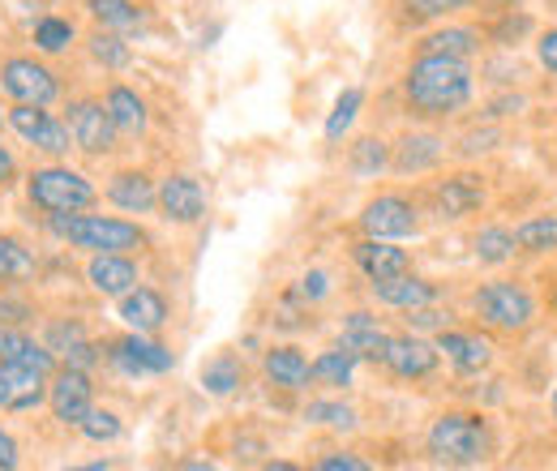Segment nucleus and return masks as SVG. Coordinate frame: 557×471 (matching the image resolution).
I'll return each instance as SVG.
<instances>
[{
    "instance_id": "f257e3e1",
    "label": "nucleus",
    "mask_w": 557,
    "mask_h": 471,
    "mask_svg": "<svg viewBox=\"0 0 557 471\" xmlns=\"http://www.w3.org/2000/svg\"><path fill=\"white\" fill-rule=\"evenodd\" d=\"M472 65L459 61V57H442V52H420L408 77H404V95H408V108L424 116V121H437V116H455L459 108H468L472 99Z\"/></svg>"
},
{
    "instance_id": "f03ea898",
    "label": "nucleus",
    "mask_w": 557,
    "mask_h": 471,
    "mask_svg": "<svg viewBox=\"0 0 557 471\" xmlns=\"http://www.w3.org/2000/svg\"><path fill=\"white\" fill-rule=\"evenodd\" d=\"M424 446H429L433 463H442V468H481L493 455V433L472 411H446L429 424Z\"/></svg>"
},
{
    "instance_id": "7ed1b4c3",
    "label": "nucleus",
    "mask_w": 557,
    "mask_h": 471,
    "mask_svg": "<svg viewBox=\"0 0 557 471\" xmlns=\"http://www.w3.org/2000/svg\"><path fill=\"white\" fill-rule=\"evenodd\" d=\"M52 232L77 249L95 253H129L146 245V232L125 219H103V214H52Z\"/></svg>"
},
{
    "instance_id": "20e7f679",
    "label": "nucleus",
    "mask_w": 557,
    "mask_h": 471,
    "mask_svg": "<svg viewBox=\"0 0 557 471\" xmlns=\"http://www.w3.org/2000/svg\"><path fill=\"white\" fill-rule=\"evenodd\" d=\"M472 309H476V318L485 326L506 331V335H523L536 322V296L523 283H515V278H493V283H485L472 296Z\"/></svg>"
},
{
    "instance_id": "39448f33",
    "label": "nucleus",
    "mask_w": 557,
    "mask_h": 471,
    "mask_svg": "<svg viewBox=\"0 0 557 471\" xmlns=\"http://www.w3.org/2000/svg\"><path fill=\"white\" fill-rule=\"evenodd\" d=\"M30 198L48 214H77L95 202V189L70 168H44L30 176Z\"/></svg>"
},
{
    "instance_id": "423d86ee",
    "label": "nucleus",
    "mask_w": 557,
    "mask_h": 471,
    "mask_svg": "<svg viewBox=\"0 0 557 471\" xmlns=\"http://www.w3.org/2000/svg\"><path fill=\"white\" fill-rule=\"evenodd\" d=\"M360 227L373 240H408V236H417L420 227L417 206L408 198H399V194H382V198H373L360 210Z\"/></svg>"
},
{
    "instance_id": "0eeeda50",
    "label": "nucleus",
    "mask_w": 557,
    "mask_h": 471,
    "mask_svg": "<svg viewBox=\"0 0 557 471\" xmlns=\"http://www.w3.org/2000/svg\"><path fill=\"white\" fill-rule=\"evenodd\" d=\"M485 198H488L485 176H476V172H455V176L437 181V189H433V210H437L442 219L459 223V219L476 214V210L485 206Z\"/></svg>"
},
{
    "instance_id": "6e6552de",
    "label": "nucleus",
    "mask_w": 557,
    "mask_h": 471,
    "mask_svg": "<svg viewBox=\"0 0 557 471\" xmlns=\"http://www.w3.org/2000/svg\"><path fill=\"white\" fill-rule=\"evenodd\" d=\"M437 351L446 356V364L459 373V377H481L488 364H493V343L476 331H450L442 326L437 331Z\"/></svg>"
},
{
    "instance_id": "1a4fd4ad",
    "label": "nucleus",
    "mask_w": 557,
    "mask_h": 471,
    "mask_svg": "<svg viewBox=\"0 0 557 471\" xmlns=\"http://www.w3.org/2000/svg\"><path fill=\"white\" fill-rule=\"evenodd\" d=\"M48 395V373L22 360H0V407L4 411H30Z\"/></svg>"
},
{
    "instance_id": "9d476101",
    "label": "nucleus",
    "mask_w": 557,
    "mask_h": 471,
    "mask_svg": "<svg viewBox=\"0 0 557 471\" xmlns=\"http://www.w3.org/2000/svg\"><path fill=\"white\" fill-rule=\"evenodd\" d=\"M437 360H442L437 343H424V338L412 331V335H391V347H386V360H382V364H386L395 377L417 382V377H429V373L437 369Z\"/></svg>"
},
{
    "instance_id": "9b49d317",
    "label": "nucleus",
    "mask_w": 557,
    "mask_h": 471,
    "mask_svg": "<svg viewBox=\"0 0 557 471\" xmlns=\"http://www.w3.org/2000/svg\"><path fill=\"white\" fill-rule=\"evenodd\" d=\"M70 134L86 154H108L116 146V125H112L108 108L103 103H90V99L86 103H73Z\"/></svg>"
},
{
    "instance_id": "f8f14e48",
    "label": "nucleus",
    "mask_w": 557,
    "mask_h": 471,
    "mask_svg": "<svg viewBox=\"0 0 557 471\" xmlns=\"http://www.w3.org/2000/svg\"><path fill=\"white\" fill-rule=\"evenodd\" d=\"M4 90L17 99V103H35V108H48L57 99V77L35 61H9L4 65Z\"/></svg>"
},
{
    "instance_id": "ddd939ff",
    "label": "nucleus",
    "mask_w": 557,
    "mask_h": 471,
    "mask_svg": "<svg viewBox=\"0 0 557 471\" xmlns=\"http://www.w3.org/2000/svg\"><path fill=\"white\" fill-rule=\"evenodd\" d=\"M351 262L360 267V274H364L369 283L395 278V274H408V270H412L408 249H399L395 240H373V236H364V240L351 249Z\"/></svg>"
},
{
    "instance_id": "4468645a",
    "label": "nucleus",
    "mask_w": 557,
    "mask_h": 471,
    "mask_svg": "<svg viewBox=\"0 0 557 471\" xmlns=\"http://www.w3.org/2000/svg\"><path fill=\"white\" fill-rule=\"evenodd\" d=\"M159 210L172 223H198L207 214V189L194 176H168L159 185Z\"/></svg>"
},
{
    "instance_id": "2eb2a0df",
    "label": "nucleus",
    "mask_w": 557,
    "mask_h": 471,
    "mask_svg": "<svg viewBox=\"0 0 557 471\" xmlns=\"http://www.w3.org/2000/svg\"><path fill=\"white\" fill-rule=\"evenodd\" d=\"M112 360H116V369H121V373H129V377L168 373V369L176 364V356H172L168 347H159V343H150V338H141V335L121 338V343L112 347Z\"/></svg>"
},
{
    "instance_id": "dca6fc26",
    "label": "nucleus",
    "mask_w": 557,
    "mask_h": 471,
    "mask_svg": "<svg viewBox=\"0 0 557 471\" xmlns=\"http://www.w3.org/2000/svg\"><path fill=\"white\" fill-rule=\"evenodd\" d=\"M13 129L26 137V141H35L39 150H48V154H65L70 150V129L65 125H57L44 108H35V103H17L13 108Z\"/></svg>"
},
{
    "instance_id": "f3484780",
    "label": "nucleus",
    "mask_w": 557,
    "mask_h": 471,
    "mask_svg": "<svg viewBox=\"0 0 557 471\" xmlns=\"http://www.w3.org/2000/svg\"><path fill=\"white\" fill-rule=\"evenodd\" d=\"M373 287V300L386 305V309H420V305H437V287L429 278H417L412 270L408 274H395V278H377L369 283Z\"/></svg>"
},
{
    "instance_id": "a211bd4d",
    "label": "nucleus",
    "mask_w": 557,
    "mask_h": 471,
    "mask_svg": "<svg viewBox=\"0 0 557 471\" xmlns=\"http://www.w3.org/2000/svg\"><path fill=\"white\" fill-rule=\"evenodd\" d=\"M339 347H348L356 360H373V364H382V360H386V347H391V335L377 326L373 313H348V318H344Z\"/></svg>"
},
{
    "instance_id": "6ab92c4d",
    "label": "nucleus",
    "mask_w": 557,
    "mask_h": 471,
    "mask_svg": "<svg viewBox=\"0 0 557 471\" xmlns=\"http://www.w3.org/2000/svg\"><path fill=\"white\" fill-rule=\"evenodd\" d=\"M52 411L65 424H82V416L90 411V377H86V369H73V364L61 369V377L52 386Z\"/></svg>"
},
{
    "instance_id": "aec40b11",
    "label": "nucleus",
    "mask_w": 557,
    "mask_h": 471,
    "mask_svg": "<svg viewBox=\"0 0 557 471\" xmlns=\"http://www.w3.org/2000/svg\"><path fill=\"white\" fill-rule=\"evenodd\" d=\"M121 318L138 331V335H154L168 322V300L154 287H129L121 300Z\"/></svg>"
},
{
    "instance_id": "412c9836",
    "label": "nucleus",
    "mask_w": 557,
    "mask_h": 471,
    "mask_svg": "<svg viewBox=\"0 0 557 471\" xmlns=\"http://www.w3.org/2000/svg\"><path fill=\"white\" fill-rule=\"evenodd\" d=\"M442 154H446V141L437 134H408L399 141V150H395V172H404V176H417V172H433L437 163H442Z\"/></svg>"
},
{
    "instance_id": "4be33fe9",
    "label": "nucleus",
    "mask_w": 557,
    "mask_h": 471,
    "mask_svg": "<svg viewBox=\"0 0 557 471\" xmlns=\"http://www.w3.org/2000/svg\"><path fill=\"white\" fill-rule=\"evenodd\" d=\"M90 283L103 296H125L129 287H138V267L125 253H95L90 262Z\"/></svg>"
},
{
    "instance_id": "5701e85b",
    "label": "nucleus",
    "mask_w": 557,
    "mask_h": 471,
    "mask_svg": "<svg viewBox=\"0 0 557 471\" xmlns=\"http://www.w3.org/2000/svg\"><path fill=\"white\" fill-rule=\"evenodd\" d=\"M267 377L283 386V391H305L313 377H309V360L300 347H271L267 351Z\"/></svg>"
},
{
    "instance_id": "b1692460",
    "label": "nucleus",
    "mask_w": 557,
    "mask_h": 471,
    "mask_svg": "<svg viewBox=\"0 0 557 471\" xmlns=\"http://www.w3.org/2000/svg\"><path fill=\"white\" fill-rule=\"evenodd\" d=\"M515 249L528 258H554L557 253V214H532L515 227Z\"/></svg>"
},
{
    "instance_id": "393cba45",
    "label": "nucleus",
    "mask_w": 557,
    "mask_h": 471,
    "mask_svg": "<svg viewBox=\"0 0 557 471\" xmlns=\"http://www.w3.org/2000/svg\"><path fill=\"white\" fill-rule=\"evenodd\" d=\"M108 198L121 206V210H129V214H146L150 206H159V189L141 172H121V176H112Z\"/></svg>"
},
{
    "instance_id": "a878e982",
    "label": "nucleus",
    "mask_w": 557,
    "mask_h": 471,
    "mask_svg": "<svg viewBox=\"0 0 557 471\" xmlns=\"http://www.w3.org/2000/svg\"><path fill=\"white\" fill-rule=\"evenodd\" d=\"M420 52H442V57L472 61L481 52V30H472V26H442V30L420 39Z\"/></svg>"
},
{
    "instance_id": "bb28decb",
    "label": "nucleus",
    "mask_w": 557,
    "mask_h": 471,
    "mask_svg": "<svg viewBox=\"0 0 557 471\" xmlns=\"http://www.w3.org/2000/svg\"><path fill=\"white\" fill-rule=\"evenodd\" d=\"M309 377L318 386H331V391H348L351 377H356V356L348 347H335V351H322L313 364H309Z\"/></svg>"
},
{
    "instance_id": "cd10ccee",
    "label": "nucleus",
    "mask_w": 557,
    "mask_h": 471,
    "mask_svg": "<svg viewBox=\"0 0 557 471\" xmlns=\"http://www.w3.org/2000/svg\"><path fill=\"white\" fill-rule=\"evenodd\" d=\"M472 253H476L481 267H506V262L519 253V249H515V232L502 227V223H488V227H481V232L472 236Z\"/></svg>"
},
{
    "instance_id": "c85d7f7f",
    "label": "nucleus",
    "mask_w": 557,
    "mask_h": 471,
    "mask_svg": "<svg viewBox=\"0 0 557 471\" xmlns=\"http://www.w3.org/2000/svg\"><path fill=\"white\" fill-rule=\"evenodd\" d=\"M103 108H108V116H112V125L121 134H141L146 129V103H141L129 86H112Z\"/></svg>"
},
{
    "instance_id": "c756f323",
    "label": "nucleus",
    "mask_w": 557,
    "mask_h": 471,
    "mask_svg": "<svg viewBox=\"0 0 557 471\" xmlns=\"http://www.w3.org/2000/svg\"><path fill=\"white\" fill-rule=\"evenodd\" d=\"M48 347H52V351H61L73 369H90V364H95V347L86 343V335H82V326H77V322H70V326H52Z\"/></svg>"
},
{
    "instance_id": "7c9ffc66",
    "label": "nucleus",
    "mask_w": 557,
    "mask_h": 471,
    "mask_svg": "<svg viewBox=\"0 0 557 471\" xmlns=\"http://www.w3.org/2000/svg\"><path fill=\"white\" fill-rule=\"evenodd\" d=\"M240 382H245V369L236 356H214L202 369V391H210V395H232Z\"/></svg>"
},
{
    "instance_id": "2f4dec72",
    "label": "nucleus",
    "mask_w": 557,
    "mask_h": 471,
    "mask_svg": "<svg viewBox=\"0 0 557 471\" xmlns=\"http://www.w3.org/2000/svg\"><path fill=\"white\" fill-rule=\"evenodd\" d=\"M0 360H22V364H35V369L52 373V347H35L26 335L0 331Z\"/></svg>"
},
{
    "instance_id": "473e14b6",
    "label": "nucleus",
    "mask_w": 557,
    "mask_h": 471,
    "mask_svg": "<svg viewBox=\"0 0 557 471\" xmlns=\"http://www.w3.org/2000/svg\"><path fill=\"white\" fill-rule=\"evenodd\" d=\"M532 30H536V17H532V13H523V9H519V13H515V9H506V13L493 22L488 39H493L497 48H515V44H523Z\"/></svg>"
},
{
    "instance_id": "72a5a7b5",
    "label": "nucleus",
    "mask_w": 557,
    "mask_h": 471,
    "mask_svg": "<svg viewBox=\"0 0 557 471\" xmlns=\"http://www.w3.org/2000/svg\"><path fill=\"white\" fill-rule=\"evenodd\" d=\"M386 163H391L386 141H377V137H360V141L351 146V172H356V176H377Z\"/></svg>"
},
{
    "instance_id": "f704fd0d",
    "label": "nucleus",
    "mask_w": 557,
    "mask_h": 471,
    "mask_svg": "<svg viewBox=\"0 0 557 471\" xmlns=\"http://www.w3.org/2000/svg\"><path fill=\"white\" fill-rule=\"evenodd\" d=\"M90 13H95L103 26H116V30L141 26V9H134L129 0H90Z\"/></svg>"
},
{
    "instance_id": "c9c22d12",
    "label": "nucleus",
    "mask_w": 557,
    "mask_h": 471,
    "mask_svg": "<svg viewBox=\"0 0 557 471\" xmlns=\"http://www.w3.org/2000/svg\"><path fill=\"white\" fill-rule=\"evenodd\" d=\"M360 103H364V95H360L356 86L335 99V112H331V121H326V141H339V137L348 134L351 121H356V112H360Z\"/></svg>"
},
{
    "instance_id": "e433bc0d",
    "label": "nucleus",
    "mask_w": 557,
    "mask_h": 471,
    "mask_svg": "<svg viewBox=\"0 0 557 471\" xmlns=\"http://www.w3.org/2000/svg\"><path fill=\"white\" fill-rule=\"evenodd\" d=\"M305 420L309 424H326V429H356V411L348 404H331V399H322V404H309L305 407Z\"/></svg>"
},
{
    "instance_id": "4c0bfd02",
    "label": "nucleus",
    "mask_w": 557,
    "mask_h": 471,
    "mask_svg": "<svg viewBox=\"0 0 557 471\" xmlns=\"http://www.w3.org/2000/svg\"><path fill=\"white\" fill-rule=\"evenodd\" d=\"M30 270H35V258L13 236H0V283L4 278H26Z\"/></svg>"
},
{
    "instance_id": "58836bf2",
    "label": "nucleus",
    "mask_w": 557,
    "mask_h": 471,
    "mask_svg": "<svg viewBox=\"0 0 557 471\" xmlns=\"http://www.w3.org/2000/svg\"><path fill=\"white\" fill-rule=\"evenodd\" d=\"M77 429H82L90 442H116V437H121V420H116L112 411H95V407L82 416Z\"/></svg>"
},
{
    "instance_id": "ea45409f",
    "label": "nucleus",
    "mask_w": 557,
    "mask_h": 471,
    "mask_svg": "<svg viewBox=\"0 0 557 471\" xmlns=\"http://www.w3.org/2000/svg\"><path fill=\"white\" fill-rule=\"evenodd\" d=\"M70 39H73V26L61 22V17H44V22L35 26V44H39L44 52H61Z\"/></svg>"
},
{
    "instance_id": "a19ab883",
    "label": "nucleus",
    "mask_w": 557,
    "mask_h": 471,
    "mask_svg": "<svg viewBox=\"0 0 557 471\" xmlns=\"http://www.w3.org/2000/svg\"><path fill=\"white\" fill-rule=\"evenodd\" d=\"M90 52H95V61H103L108 69H125V65H129V48H125L116 35H99V39L90 44Z\"/></svg>"
},
{
    "instance_id": "79ce46f5",
    "label": "nucleus",
    "mask_w": 557,
    "mask_h": 471,
    "mask_svg": "<svg viewBox=\"0 0 557 471\" xmlns=\"http://www.w3.org/2000/svg\"><path fill=\"white\" fill-rule=\"evenodd\" d=\"M472 0H404V9L412 13V17H446V13H455V9H468Z\"/></svg>"
},
{
    "instance_id": "37998d69",
    "label": "nucleus",
    "mask_w": 557,
    "mask_h": 471,
    "mask_svg": "<svg viewBox=\"0 0 557 471\" xmlns=\"http://www.w3.org/2000/svg\"><path fill=\"white\" fill-rule=\"evenodd\" d=\"M408 326L412 331H442V326H450V313H442L433 305H420V309H408Z\"/></svg>"
},
{
    "instance_id": "c03bdc74",
    "label": "nucleus",
    "mask_w": 557,
    "mask_h": 471,
    "mask_svg": "<svg viewBox=\"0 0 557 471\" xmlns=\"http://www.w3.org/2000/svg\"><path fill=\"white\" fill-rule=\"evenodd\" d=\"M331 292V278H326V270H309L305 278H300V287H296V300H322Z\"/></svg>"
},
{
    "instance_id": "a18cd8bd",
    "label": "nucleus",
    "mask_w": 557,
    "mask_h": 471,
    "mask_svg": "<svg viewBox=\"0 0 557 471\" xmlns=\"http://www.w3.org/2000/svg\"><path fill=\"white\" fill-rule=\"evenodd\" d=\"M536 61H541L545 73H554L557 77V26L541 30V39H536Z\"/></svg>"
},
{
    "instance_id": "49530a36",
    "label": "nucleus",
    "mask_w": 557,
    "mask_h": 471,
    "mask_svg": "<svg viewBox=\"0 0 557 471\" xmlns=\"http://www.w3.org/2000/svg\"><path fill=\"white\" fill-rule=\"evenodd\" d=\"M497 141H502L497 129H476V134H468L463 141H459V154H485V150H493Z\"/></svg>"
},
{
    "instance_id": "de8ad7c7",
    "label": "nucleus",
    "mask_w": 557,
    "mask_h": 471,
    "mask_svg": "<svg viewBox=\"0 0 557 471\" xmlns=\"http://www.w3.org/2000/svg\"><path fill=\"white\" fill-rule=\"evenodd\" d=\"M318 471H369L364 459H356V455H331V459H322Z\"/></svg>"
},
{
    "instance_id": "09e8293b",
    "label": "nucleus",
    "mask_w": 557,
    "mask_h": 471,
    "mask_svg": "<svg viewBox=\"0 0 557 471\" xmlns=\"http://www.w3.org/2000/svg\"><path fill=\"white\" fill-rule=\"evenodd\" d=\"M515 112H523V99L519 95H506V99H493L488 103V116H515Z\"/></svg>"
},
{
    "instance_id": "8fccbe9b",
    "label": "nucleus",
    "mask_w": 557,
    "mask_h": 471,
    "mask_svg": "<svg viewBox=\"0 0 557 471\" xmlns=\"http://www.w3.org/2000/svg\"><path fill=\"white\" fill-rule=\"evenodd\" d=\"M0 468H17V446H13V437L9 433H0Z\"/></svg>"
},
{
    "instance_id": "3c124183",
    "label": "nucleus",
    "mask_w": 557,
    "mask_h": 471,
    "mask_svg": "<svg viewBox=\"0 0 557 471\" xmlns=\"http://www.w3.org/2000/svg\"><path fill=\"white\" fill-rule=\"evenodd\" d=\"M13 181V154L0 146V185H9Z\"/></svg>"
},
{
    "instance_id": "603ef678",
    "label": "nucleus",
    "mask_w": 557,
    "mask_h": 471,
    "mask_svg": "<svg viewBox=\"0 0 557 471\" xmlns=\"http://www.w3.org/2000/svg\"><path fill=\"white\" fill-rule=\"evenodd\" d=\"M549 416H554V424H557V386H554V395H549Z\"/></svg>"
},
{
    "instance_id": "864d4df0",
    "label": "nucleus",
    "mask_w": 557,
    "mask_h": 471,
    "mask_svg": "<svg viewBox=\"0 0 557 471\" xmlns=\"http://www.w3.org/2000/svg\"><path fill=\"white\" fill-rule=\"evenodd\" d=\"M488 4H497V9H506V4H515V0H488Z\"/></svg>"
},
{
    "instance_id": "5fc2aeb1",
    "label": "nucleus",
    "mask_w": 557,
    "mask_h": 471,
    "mask_svg": "<svg viewBox=\"0 0 557 471\" xmlns=\"http://www.w3.org/2000/svg\"><path fill=\"white\" fill-rule=\"evenodd\" d=\"M549 4H554V13H557V0H549Z\"/></svg>"
}]
</instances>
